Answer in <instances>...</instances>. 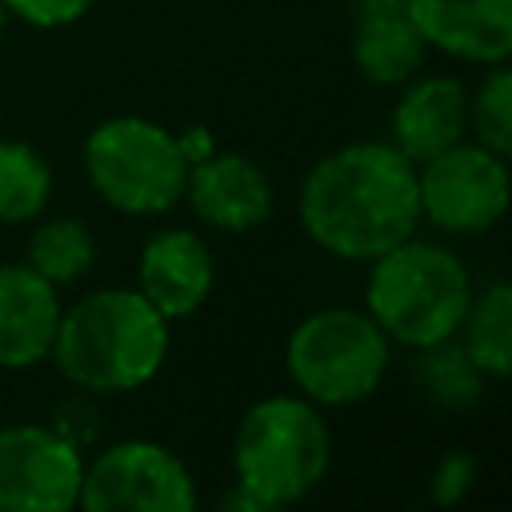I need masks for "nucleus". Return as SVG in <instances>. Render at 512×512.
Listing matches in <instances>:
<instances>
[{
    "label": "nucleus",
    "mask_w": 512,
    "mask_h": 512,
    "mask_svg": "<svg viewBox=\"0 0 512 512\" xmlns=\"http://www.w3.org/2000/svg\"><path fill=\"white\" fill-rule=\"evenodd\" d=\"M64 300L60 288L28 264H0V368L20 372L44 364L56 340Z\"/></svg>",
    "instance_id": "nucleus-13"
},
{
    "label": "nucleus",
    "mask_w": 512,
    "mask_h": 512,
    "mask_svg": "<svg viewBox=\"0 0 512 512\" xmlns=\"http://www.w3.org/2000/svg\"><path fill=\"white\" fill-rule=\"evenodd\" d=\"M416 380L428 392L432 404L448 408V412H464L484 396V372L468 360V352L460 348V340H440L428 348H416Z\"/></svg>",
    "instance_id": "nucleus-19"
},
{
    "label": "nucleus",
    "mask_w": 512,
    "mask_h": 512,
    "mask_svg": "<svg viewBox=\"0 0 512 512\" xmlns=\"http://www.w3.org/2000/svg\"><path fill=\"white\" fill-rule=\"evenodd\" d=\"M184 200L200 224L228 236L252 232L268 224L276 212V192L268 172L244 152H220V148L188 168Z\"/></svg>",
    "instance_id": "nucleus-10"
},
{
    "label": "nucleus",
    "mask_w": 512,
    "mask_h": 512,
    "mask_svg": "<svg viewBox=\"0 0 512 512\" xmlns=\"http://www.w3.org/2000/svg\"><path fill=\"white\" fill-rule=\"evenodd\" d=\"M472 292L476 288L464 260L436 240H416L412 232L368 260L364 312L392 344L416 352L456 336Z\"/></svg>",
    "instance_id": "nucleus-3"
},
{
    "label": "nucleus",
    "mask_w": 512,
    "mask_h": 512,
    "mask_svg": "<svg viewBox=\"0 0 512 512\" xmlns=\"http://www.w3.org/2000/svg\"><path fill=\"white\" fill-rule=\"evenodd\" d=\"M96 0H4L8 16L32 24V28H64L92 12Z\"/></svg>",
    "instance_id": "nucleus-22"
},
{
    "label": "nucleus",
    "mask_w": 512,
    "mask_h": 512,
    "mask_svg": "<svg viewBox=\"0 0 512 512\" xmlns=\"http://www.w3.org/2000/svg\"><path fill=\"white\" fill-rule=\"evenodd\" d=\"M216 508H220V512H268V508H264L244 484H236V480H232V488L216 500Z\"/></svg>",
    "instance_id": "nucleus-24"
},
{
    "label": "nucleus",
    "mask_w": 512,
    "mask_h": 512,
    "mask_svg": "<svg viewBox=\"0 0 512 512\" xmlns=\"http://www.w3.org/2000/svg\"><path fill=\"white\" fill-rule=\"evenodd\" d=\"M408 16L444 56L484 68L512 56V0H408Z\"/></svg>",
    "instance_id": "nucleus-12"
},
{
    "label": "nucleus",
    "mask_w": 512,
    "mask_h": 512,
    "mask_svg": "<svg viewBox=\"0 0 512 512\" xmlns=\"http://www.w3.org/2000/svg\"><path fill=\"white\" fill-rule=\"evenodd\" d=\"M176 144H180V152H184L188 168H192L196 160H204V156H212V152H216V140H212V132H208L204 124H192V128H184V132L176 136Z\"/></svg>",
    "instance_id": "nucleus-23"
},
{
    "label": "nucleus",
    "mask_w": 512,
    "mask_h": 512,
    "mask_svg": "<svg viewBox=\"0 0 512 512\" xmlns=\"http://www.w3.org/2000/svg\"><path fill=\"white\" fill-rule=\"evenodd\" d=\"M216 284V260L192 228H160L144 240L136 260V292L172 324L192 316Z\"/></svg>",
    "instance_id": "nucleus-11"
},
{
    "label": "nucleus",
    "mask_w": 512,
    "mask_h": 512,
    "mask_svg": "<svg viewBox=\"0 0 512 512\" xmlns=\"http://www.w3.org/2000/svg\"><path fill=\"white\" fill-rule=\"evenodd\" d=\"M52 200V168L24 140H0V224H28Z\"/></svg>",
    "instance_id": "nucleus-18"
},
{
    "label": "nucleus",
    "mask_w": 512,
    "mask_h": 512,
    "mask_svg": "<svg viewBox=\"0 0 512 512\" xmlns=\"http://www.w3.org/2000/svg\"><path fill=\"white\" fill-rule=\"evenodd\" d=\"M84 452L56 424L0 428V512H68L80 504Z\"/></svg>",
    "instance_id": "nucleus-9"
},
{
    "label": "nucleus",
    "mask_w": 512,
    "mask_h": 512,
    "mask_svg": "<svg viewBox=\"0 0 512 512\" xmlns=\"http://www.w3.org/2000/svg\"><path fill=\"white\" fill-rule=\"evenodd\" d=\"M392 108V144L412 160H428L468 136V88L456 76H412Z\"/></svg>",
    "instance_id": "nucleus-15"
},
{
    "label": "nucleus",
    "mask_w": 512,
    "mask_h": 512,
    "mask_svg": "<svg viewBox=\"0 0 512 512\" xmlns=\"http://www.w3.org/2000/svg\"><path fill=\"white\" fill-rule=\"evenodd\" d=\"M332 464V432L312 400L276 392L256 400L232 440V472L268 512L300 504L320 488Z\"/></svg>",
    "instance_id": "nucleus-4"
},
{
    "label": "nucleus",
    "mask_w": 512,
    "mask_h": 512,
    "mask_svg": "<svg viewBox=\"0 0 512 512\" xmlns=\"http://www.w3.org/2000/svg\"><path fill=\"white\" fill-rule=\"evenodd\" d=\"M468 132L500 156L512 152V72L504 64H488L476 92H468Z\"/></svg>",
    "instance_id": "nucleus-20"
},
{
    "label": "nucleus",
    "mask_w": 512,
    "mask_h": 512,
    "mask_svg": "<svg viewBox=\"0 0 512 512\" xmlns=\"http://www.w3.org/2000/svg\"><path fill=\"white\" fill-rule=\"evenodd\" d=\"M84 512H192L196 480L188 464L160 440H116L84 460Z\"/></svg>",
    "instance_id": "nucleus-8"
},
{
    "label": "nucleus",
    "mask_w": 512,
    "mask_h": 512,
    "mask_svg": "<svg viewBox=\"0 0 512 512\" xmlns=\"http://www.w3.org/2000/svg\"><path fill=\"white\" fill-rule=\"evenodd\" d=\"M428 44L408 0H352V64L368 84L396 88L424 68Z\"/></svg>",
    "instance_id": "nucleus-14"
},
{
    "label": "nucleus",
    "mask_w": 512,
    "mask_h": 512,
    "mask_svg": "<svg viewBox=\"0 0 512 512\" xmlns=\"http://www.w3.org/2000/svg\"><path fill=\"white\" fill-rule=\"evenodd\" d=\"M4 28H8V8H4V0H0V36H4Z\"/></svg>",
    "instance_id": "nucleus-25"
},
{
    "label": "nucleus",
    "mask_w": 512,
    "mask_h": 512,
    "mask_svg": "<svg viewBox=\"0 0 512 512\" xmlns=\"http://www.w3.org/2000/svg\"><path fill=\"white\" fill-rule=\"evenodd\" d=\"M416 192L420 220L448 236H480L500 224L508 208V156L464 136L416 164Z\"/></svg>",
    "instance_id": "nucleus-7"
},
{
    "label": "nucleus",
    "mask_w": 512,
    "mask_h": 512,
    "mask_svg": "<svg viewBox=\"0 0 512 512\" xmlns=\"http://www.w3.org/2000/svg\"><path fill=\"white\" fill-rule=\"evenodd\" d=\"M392 340L364 308L308 312L284 344L288 380L316 408H348L368 400L388 372Z\"/></svg>",
    "instance_id": "nucleus-5"
},
{
    "label": "nucleus",
    "mask_w": 512,
    "mask_h": 512,
    "mask_svg": "<svg viewBox=\"0 0 512 512\" xmlns=\"http://www.w3.org/2000/svg\"><path fill=\"white\" fill-rule=\"evenodd\" d=\"M168 320L136 288H96L68 304L48 360L92 396L144 388L168 360Z\"/></svg>",
    "instance_id": "nucleus-2"
},
{
    "label": "nucleus",
    "mask_w": 512,
    "mask_h": 512,
    "mask_svg": "<svg viewBox=\"0 0 512 512\" xmlns=\"http://www.w3.org/2000/svg\"><path fill=\"white\" fill-rule=\"evenodd\" d=\"M296 216L320 252L368 264L420 224L416 164L392 140L340 144L304 172Z\"/></svg>",
    "instance_id": "nucleus-1"
},
{
    "label": "nucleus",
    "mask_w": 512,
    "mask_h": 512,
    "mask_svg": "<svg viewBox=\"0 0 512 512\" xmlns=\"http://www.w3.org/2000/svg\"><path fill=\"white\" fill-rule=\"evenodd\" d=\"M92 192L124 216H160L184 200L188 160L176 132L148 116H108L80 148Z\"/></svg>",
    "instance_id": "nucleus-6"
},
{
    "label": "nucleus",
    "mask_w": 512,
    "mask_h": 512,
    "mask_svg": "<svg viewBox=\"0 0 512 512\" xmlns=\"http://www.w3.org/2000/svg\"><path fill=\"white\" fill-rule=\"evenodd\" d=\"M476 484V456L472 452H444L428 476V496L440 508L460 504Z\"/></svg>",
    "instance_id": "nucleus-21"
},
{
    "label": "nucleus",
    "mask_w": 512,
    "mask_h": 512,
    "mask_svg": "<svg viewBox=\"0 0 512 512\" xmlns=\"http://www.w3.org/2000/svg\"><path fill=\"white\" fill-rule=\"evenodd\" d=\"M24 264L44 276L56 288H68L76 280L88 276V268L96 264V236L88 228V220L80 216H48L32 228L28 248H24Z\"/></svg>",
    "instance_id": "nucleus-17"
},
{
    "label": "nucleus",
    "mask_w": 512,
    "mask_h": 512,
    "mask_svg": "<svg viewBox=\"0 0 512 512\" xmlns=\"http://www.w3.org/2000/svg\"><path fill=\"white\" fill-rule=\"evenodd\" d=\"M456 340L488 380L508 376L512 368V288L508 280H492L480 292H472L464 320L456 328Z\"/></svg>",
    "instance_id": "nucleus-16"
}]
</instances>
